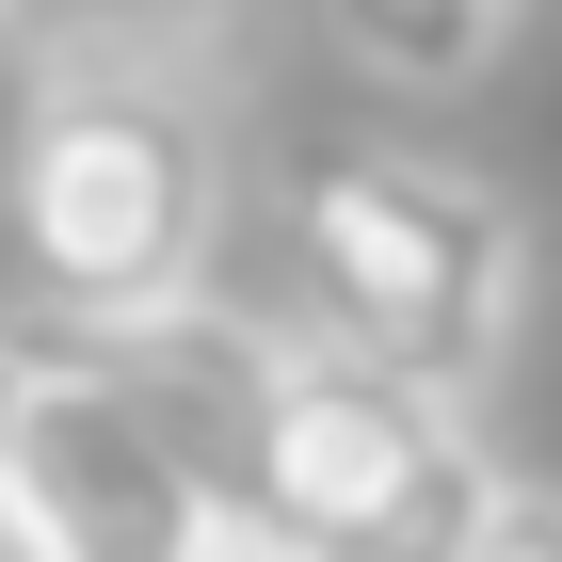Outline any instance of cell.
Listing matches in <instances>:
<instances>
[{
    "label": "cell",
    "instance_id": "cell-9",
    "mask_svg": "<svg viewBox=\"0 0 562 562\" xmlns=\"http://www.w3.org/2000/svg\"><path fill=\"white\" fill-rule=\"evenodd\" d=\"M225 562H322V547H290V530H241V547H225Z\"/></svg>",
    "mask_w": 562,
    "mask_h": 562
},
{
    "label": "cell",
    "instance_id": "cell-4",
    "mask_svg": "<svg viewBox=\"0 0 562 562\" xmlns=\"http://www.w3.org/2000/svg\"><path fill=\"white\" fill-rule=\"evenodd\" d=\"M241 450H258V530H290L322 562H467V530L498 515L467 402L402 386L338 338H258Z\"/></svg>",
    "mask_w": 562,
    "mask_h": 562
},
{
    "label": "cell",
    "instance_id": "cell-7",
    "mask_svg": "<svg viewBox=\"0 0 562 562\" xmlns=\"http://www.w3.org/2000/svg\"><path fill=\"white\" fill-rule=\"evenodd\" d=\"M33 370H48V353H16V338H0V498H16V434H33Z\"/></svg>",
    "mask_w": 562,
    "mask_h": 562
},
{
    "label": "cell",
    "instance_id": "cell-6",
    "mask_svg": "<svg viewBox=\"0 0 562 562\" xmlns=\"http://www.w3.org/2000/svg\"><path fill=\"white\" fill-rule=\"evenodd\" d=\"M467 562H562V498L547 482H498V515L467 530Z\"/></svg>",
    "mask_w": 562,
    "mask_h": 562
},
{
    "label": "cell",
    "instance_id": "cell-3",
    "mask_svg": "<svg viewBox=\"0 0 562 562\" xmlns=\"http://www.w3.org/2000/svg\"><path fill=\"white\" fill-rule=\"evenodd\" d=\"M290 305L305 338L370 353L434 402H482L515 370V322H530V225L482 193L467 161H386V145H338V161L290 177Z\"/></svg>",
    "mask_w": 562,
    "mask_h": 562
},
{
    "label": "cell",
    "instance_id": "cell-2",
    "mask_svg": "<svg viewBox=\"0 0 562 562\" xmlns=\"http://www.w3.org/2000/svg\"><path fill=\"white\" fill-rule=\"evenodd\" d=\"M241 322H145V338H65L33 370L16 434V515L65 562H225L258 530V450H241Z\"/></svg>",
    "mask_w": 562,
    "mask_h": 562
},
{
    "label": "cell",
    "instance_id": "cell-5",
    "mask_svg": "<svg viewBox=\"0 0 562 562\" xmlns=\"http://www.w3.org/2000/svg\"><path fill=\"white\" fill-rule=\"evenodd\" d=\"M322 33L402 97H467L498 65V33H515V0H322Z\"/></svg>",
    "mask_w": 562,
    "mask_h": 562
},
{
    "label": "cell",
    "instance_id": "cell-8",
    "mask_svg": "<svg viewBox=\"0 0 562 562\" xmlns=\"http://www.w3.org/2000/svg\"><path fill=\"white\" fill-rule=\"evenodd\" d=\"M0 562H65V547H48V530L16 515V498H0Z\"/></svg>",
    "mask_w": 562,
    "mask_h": 562
},
{
    "label": "cell",
    "instance_id": "cell-1",
    "mask_svg": "<svg viewBox=\"0 0 562 562\" xmlns=\"http://www.w3.org/2000/svg\"><path fill=\"white\" fill-rule=\"evenodd\" d=\"M0 258L65 338L193 322L225 258V48L210 0L81 16L33 48L0 130Z\"/></svg>",
    "mask_w": 562,
    "mask_h": 562
}]
</instances>
